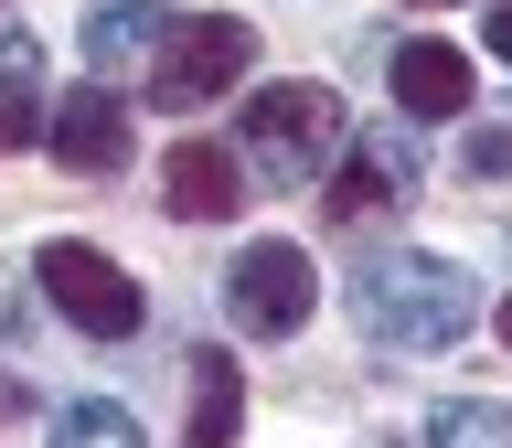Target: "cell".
Returning <instances> with one entry per match:
<instances>
[{"label":"cell","instance_id":"obj_8","mask_svg":"<svg viewBox=\"0 0 512 448\" xmlns=\"http://www.w3.org/2000/svg\"><path fill=\"white\" fill-rule=\"evenodd\" d=\"M54 160L75 171V182H107V171H128V107L107 86H75L54 107Z\"/></svg>","mask_w":512,"mask_h":448},{"label":"cell","instance_id":"obj_15","mask_svg":"<svg viewBox=\"0 0 512 448\" xmlns=\"http://www.w3.org/2000/svg\"><path fill=\"white\" fill-rule=\"evenodd\" d=\"M470 171H480V182H502V171H512V118H502V128H480V139H470Z\"/></svg>","mask_w":512,"mask_h":448},{"label":"cell","instance_id":"obj_6","mask_svg":"<svg viewBox=\"0 0 512 448\" xmlns=\"http://www.w3.org/2000/svg\"><path fill=\"white\" fill-rule=\"evenodd\" d=\"M416 182H427V160H416L406 128H352L342 171H331V224H374V214H395V203H416Z\"/></svg>","mask_w":512,"mask_h":448},{"label":"cell","instance_id":"obj_16","mask_svg":"<svg viewBox=\"0 0 512 448\" xmlns=\"http://www.w3.org/2000/svg\"><path fill=\"white\" fill-rule=\"evenodd\" d=\"M491 54L512 64V0H491Z\"/></svg>","mask_w":512,"mask_h":448},{"label":"cell","instance_id":"obj_3","mask_svg":"<svg viewBox=\"0 0 512 448\" xmlns=\"http://www.w3.org/2000/svg\"><path fill=\"white\" fill-rule=\"evenodd\" d=\"M32 278H43V299H54L86 342H128V331H139V310H150V299H139V278H128L118 256H96V246H43V256H32Z\"/></svg>","mask_w":512,"mask_h":448},{"label":"cell","instance_id":"obj_13","mask_svg":"<svg viewBox=\"0 0 512 448\" xmlns=\"http://www.w3.org/2000/svg\"><path fill=\"white\" fill-rule=\"evenodd\" d=\"M54 448H139V427L107 395H75V406H54Z\"/></svg>","mask_w":512,"mask_h":448},{"label":"cell","instance_id":"obj_11","mask_svg":"<svg viewBox=\"0 0 512 448\" xmlns=\"http://www.w3.org/2000/svg\"><path fill=\"white\" fill-rule=\"evenodd\" d=\"M235 427H246L235 352H192V448H235Z\"/></svg>","mask_w":512,"mask_h":448},{"label":"cell","instance_id":"obj_7","mask_svg":"<svg viewBox=\"0 0 512 448\" xmlns=\"http://www.w3.org/2000/svg\"><path fill=\"white\" fill-rule=\"evenodd\" d=\"M160 203L182 224H224L246 203V160L224 150V139H171V171H160Z\"/></svg>","mask_w":512,"mask_h":448},{"label":"cell","instance_id":"obj_2","mask_svg":"<svg viewBox=\"0 0 512 448\" xmlns=\"http://www.w3.org/2000/svg\"><path fill=\"white\" fill-rule=\"evenodd\" d=\"M342 150H352V118H342L331 86H256L246 128H235V160H246L267 192H299V182H320V171H342Z\"/></svg>","mask_w":512,"mask_h":448},{"label":"cell","instance_id":"obj_4","mask_svg":"<svg viewBox=\"0 0 512 448\" xmlns=\"http://www.w3.org/2000/svg\"><path fill=\"white\" fill-rule=\"evenodd\" d=\"M246 64H256V32H246V22H224V11H192V22H171V43H160L150 96H160V107H203V96H224Z\"/></svg>","mask_w":512,"mask_h":448},{"label":"cell","instance_id":"obj_12","mask_svg":"<svg viewBox=\"0 0 512 448\" xmlns=\"http://www.w3.org/2000/svg\"><path fill=\"white\" fill-rule=\"evenodd\" d=\"M427 448H512V406L502 395H448V406H427Z\"/></svg>","mask_w":512,"mask_h":448},{"label":"cell","instance_id":"obj_14","mask_svg":"<svg viewBox=\"0 0 512 448\" xmlns=\"http://www.w3.org/2000/svg\"><path fill=\"white\" fill-rule=\"evenodd\" d=\"M32 139V43L11 32L0 43V150H22Z\"/></svg>","mask_w":512,"mask_h":448},{"label":"cell","instance_id":"obj_10","mask_svg":"<svg viewBox=\"0 0 512 448\" xmlns=\"http://www.w3.org/2000/svg\"><path fill=\"white\" fill-rule=\"evenodd\" d=\"M160 43H171V11H160V0H96V11H86V64H96V75L160 64Z\"/></svg>","mask_w":512,"mask_h":448},{"label":"cell","instance_id":"obj_5","mask_svg":"<svg viewBox=\"0 0 512 448\" xmlns=\"http://www.w3.org/2000/svg\"><path fill=\"white\" fill-rule=\"evenodd\" d=\"M224 299H235V320H246L256 342H288V331L320 310V278H310V256H299V246L267 235V246H246L235 267H224Z\"/></svg>","mask_w":512,"mask_h":448},{"label":"cell","instance_id":"obj_18","mask_svg":"<svg viewBox=\"0 0 512 448\" xmlns=\"http://www.w3.org/2000/svg\"><path fill=\"white\" fill-rule=\"evenodd\" d=\"M427 11H438V0H427Z\"/></svg>","mask_w":512,"mask_h":448},{"label":"cell","instance_id":"obj_17","mask_svg":"<svg viewBox=\"0 0 512 448\" xmlns=\"http://www.w3.org/2000/svg\"><path fill=\"white\" fill-rule=\"evenodd\" d=\"M491 320H502V342H512V299H502V310H491Z\"/></svg>","mask_w":512,"mask_h":448},{"label":"cell","instance_id":"obj_1","mask_svg":"<svg viewBox=\"0 0 512 448\" xmlns=\"http://www.w3.org/2000/svg\"><path fill=\"white\" fill-rule=\"evenodd\" d=\"M352 310H363V331H374L384 352H459L470 320H480V288H470V267L406 246V256H374V267H363Z\"/></svg>","mask_w":512,"mask_h":448},{"label":"cell","instance_id":"obj_9","mask_svg":"<svg viewBox=\"0 0 512 448\" xmlns=\"http://www.w3.org/2000/svg\"><path fill=\"white\" fill-rule=\"evenodd\" d=\"M384 86H395V107H406V118H459V107H470V54H459V43H438V32H416V43H395V54H384Z\"/></svg>","mask_w":512,"mask_h":448}]
</instances>
